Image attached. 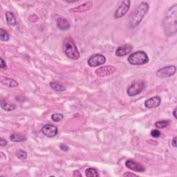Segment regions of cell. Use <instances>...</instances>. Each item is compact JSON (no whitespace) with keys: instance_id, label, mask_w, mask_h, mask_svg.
Returning <instances> with one entry per match:
<instances>
[{"instance_id":"cell-1","label":"cell","mask_w":177,"mask_h":177,"mask_svg":"<svg viewBox=\"0 0 177 177\" xmlns=\"http://www.w3.org/2000/svg\"><path fill=\"white\" fill-rule=\"evenodd\" d=\"M163 26L166 36L172 37L177 32V4H175L167 11L163 22Z\"/></svg>"},{"instance_id":"cell-2","label":"cell","mask_w":177,"mask_h":177,"mask_svg":"<svg viewBox=\"0 0 177 177\" xmlns=\"http://www.w3.org/2000/svg\"><path fill=\"white\" fill-rule=\"evenodd\" d=\"M150 6L147 2H141L129 17V27L130 28H135L138 25L140 24L141 21L148 12Z\"/></svg>"},{"instance_id":"cell-3","label":"cell","mask_w":177,"mask_h":177,"mask_svg":"<svg viewBox=\"0 0 177 177\" xmlns=\"http://www.w3.org/2000/svg\"><path fill=\"white\" fill-rule=\"evenodd\" d=\"M63 50H64L65 55L69 58L74 60H77L80 58V53L78 51L74 39L71 37H66L64 40Z\"/></svg>"},{"instance_id":"cell-4","label":"cell","mask_w":177,"mask_h":177,"mask_svg":"<svg viewBox=\"0 0 177 177\" xmlns=\"http://www.w3.org/2000/svg\"><path fill=\"white\" fill-rule=\"evenodd\" d=\"M127 61L132 65H143L149 62V57L143 50H139L132 53L128 57Z\"/></svg>"},{"instance_id":"cell-5","label":"cell","mask_w":177,"mask_h":177,"mask_svg":"<svg viewBox=\"0 0 177 177\" xmlns=\"http://www.w3.org/2000/svg\"><path fill=\"white\" fill-rule=\"evenodd\" d=\"M145 87V83L143 81H135L132 83L127 88V93L129 96H135L140 93Z\"/></svg>"},{"instance_id":"cell-6","label":"cell","mask_w":177,"mask_h":177,"mask_svg":"<svg viewBox=\"0 0 177 177\" xmlns=\"http://www.w3.org/2000/svg\"><path fill=\"white\" fill-rule=\"evenodd\" d=\"M117 72V69L113 66H101L100 68H98L95 71V74H96L97 76L100 78H105L107 76H110L113 74H116Z\"/></svg>"},{"instance_id":"cell-7","label":"cell","mask_w":177,"mask_h":177,"mask_svg":"<svg viewBox=\"0 0 177 177\" xmlns=\"http://www.w3.org/2000/svg\"><path fill=\"white\" fill-rule=\"evenodd\" d=\"M176 72V67L174 65H169L160 68L156 71V76L160 78H166L171 77Z\"/></svg>"},{"instance_id":"cell-8","label":"cell","mask_w":177,"mask_h":177,"mask_svg":"<svg viewBox=\"0 0 177 177\" xmlns=\"http://www.w3.org/2000/svg\"><path fill=\"white\" fill-rule=\"evenodd\" d=\"M106 62V58L102 54H94L91 55L89 58L88 59L87 63L91 67H96V66H99L103 65Z\"/></svg>"},{"instance_id":"cell-9","label":"cell","mask_w":177,"mask_h":177,"mask_svg":"<svg viewBox=\"0 0 177 177\" xmlns=\"http://www.w3.org/2000/svg\"><path fill=\"white\" fill-rule=\"evenodd\" d=\"M131 2L129 0H125V1L121 2V4L116 9V11L114 13V17L116 19H119L122 17L124 15H126L127 11L130 8Z\"/></svg>"},{"instance_id":"cell-10","label":"cell","mask_w":177,"mask_h":177,"mask_svg":"<svg viewBox=\"0 0 177 177\" xmlns=\"http://www.w3.org/2000/svg\"><path fill=\"white\" fill-rule=\"evenodd\" d=\"M42 132L43 134L49 138H53L58 134V129L55 125L52 124L44 125L42 127Z\"/></svg>"},{"instance_id":"cell-11","label":"cell","mask_w":177,"mask_h":177,"mask_svg":"<svg viewBox=\"0 0 177 177\" xmlns=\"http://www.w3.org/2000/svg\"><path fill=\"white\" fill-rule=\"evenodd\" d=\"M125 166L132 171L136 172H145V167L141 163H138L134 160H127L125 161Z\"/></svg>"},{"instance_id":"cell-12","label":"cell","mask_w":177,"mask_h":177,"mask_svg":"<svg viewBox=\"0 0 177 177\" xmlns=\"http://www.w3.org/2000/svg\"><path fill=\"white\" fill-rule=\"evenodd\" d=\"M133 49V46L129 44H125L120 46L116 50V55L118 57L125 56L131 53Z\"/></svg>"},{"instance_id":"cell-13","label":"cell","mask_w":177,"mask_h":177,"mask_svg":"<svg viewBox=\"0 0 177 177\" xmlns=\"http://www.w3.org/2000/svg\"><path fill=\"white\" fill-rule=\"evenodd\" d=\"M161 103V98L159 96H154L145 100V106L147 109H153L158 107Z\"/></svg>"},{"instance_id":"cell-14","label":"cell","mask_w":177,"mask_h":177,"mask_svg":"<svg viewBox=\"0 0 177 177\" xmlns=\"http://www.w3.org/2000/svg\"><path fill=\"white\" fill-rule=\"evenodd\" d=\"M93 7V2L91 1L85 2L84 4L80 5L78 7H75L69 10L70 12H83L89 11Z\"/></svg>"},{"instance_id":"cell-15","label":"cell","mask_w":177,"mask_h":177,"mask_svg":"<svg viewBox=\"0 0 177 177\" xmlns=\"http://www.w3.org/2000/svg\"><path fill=\"white\" fill-rule=\"evenodd\" d=\"M1 83L3 85H5L6 87L13 88L17 87L19 84L16 80H13V79L8 78V77H2L1 78Z\"/></svg>"},{"instance_id":"cell-16","label":"cell","mask_w":177,"mask_h":177,"mask_svg":"<svg viewBox=\"0 0 177 177\" xmlns=\"http://www.w3.org/2000/svg\"><path fill=\"white\" fill-rule=\"evenodd\" d=\"M57 26L61 31H66L68 30L69 28H70L71 25L66 19L60 17L57 20Z\"/></svg>"},{"instance_id":"cell-17","label":"cell","mask_w":177,"mask_h":177,"mask_svg":"<svg viewBox=\"0 0 177 177\" xmlns=\"http://www.w3.org/2000/svg\"><path fill=\"white\" fill-rule=\"evenodd\" d=\"M6 19L7 23L11 25V26H15L17 24L16 18L15 17V15L12 13V12L10 11H6Z\"/></svg>"},{"instance_id":"cell-18","label":"cell","mask_w":177,"mask_h":177,"mask_svg":"<svg viewBox=\"0 0 177 177\" xmlns=\"http://www.w3.org/2000/svg\"><path fill=\"white\" fill-rule=\"evenodd\" d=\"M1 107L2 109H4L6 112H12L15 109V105L13 104L8 103L4 100H1Z\"/></svg>"},{"instance_id":"cell-19","label":"cell","mask_w":177,"mask_h":177,"mask_svg":"<svg viewBox=\"0 0 177 177\" xmlns=\"http://www.w3.org/2000/svg\"><path fill=\"white\" fill-rule=\"evenodd\" d=\"M10 140L14 143H20L26 141V138L24 136L18 134H12L10 136Z\"/></svg>"},{"instance_id":"cell-20","label":"cell","mask_w":177,"mask_h":177,"mask_svg":"<svg viewBox=\"0 0 177 177\" xmlns=\"http://www.w3.org/2000/svg\"><path fill=\"white\" fill-rule=\"evenodd\" d=\"M50 87H51L53 90H55L56 91H64L66 90L65 87L59 83H55V82H51V83H50Z\"/></svg>"},{"instance_id":"cell-21","label":"cell","mask_w":177,"mask_h":177,"mask_svg":"<svg viewBox=\"0 0 177 177\" xmlns=\"http://www.w3.org/2000/svg\"><path fill=\"white\" fill-rule=\"evenodd\" d=\"M85 175L87 177H98L99 175L98 173L97 170L96 169L93 168V167H90L88 168L85 171Z\"/></svg>"},{"instance_id":"cell-22","label":"cell","mask_w":177,"mask_h":177,"mask_svg":"<svg viewBox=\"0 0 177 177\" xmlns=\"http://www.w3.org/2000/svg\"><path fill=\"white\" fill-rule=\"evenodd\" d=\"M0 40L2 42H7L9 40V35L3 28H0Z\"/></svg>"},{"instance_id":"cell-23","label":"cell","mask_w":177,"mask_h":177,"mask_svg":"<svg viewBox=\"0 0 177 177\" xmlns=\"http://www.w3.org/2000/svg\"><path fill=\"white\" fill-rule=\"evenodd\" d=\"M169 121H157L155 123V126L156 127L159 128V129H163L167 127V126L169 125Z\"/></svg>"},{"instance_id":"cell-24","label":"cell","mask_w":177,"mask_h":177,"mask_svg":"<svg viewBox=\"0 0 177 177\" xmlns=\"http://www.w3.org/2000/svg\"><path fill=\"white\" fill-rule=\"evenodd\" d=\"M16 156L19 159L24 160L27 158V153L22 150H18L16 151Z\"/></svg>"},{"instance_id":"cell-25","label":"cell","mask_w":177,"mask_h":177,"mask_svg":"<svg viewBox=\"0 0 177 177\" xmlns=\"http://www.w3.org/2000/svg\"><path fill=\"white\" fill-rule=\"evenodd\" d=\"M63 118H64V116L61 114V113H54V114H53L51 116L52 121L56 122L61 121Z\"/></svg>"},{"instance_id":"cell-26","label":"cell","mask_w":177,"mask_h":177,"mask_svg":"<svg viewBox=\"0 0 177 177\" xmlns=\"http://www.w3.org/2000/svg\"><path fill=\"white\" fill-rule=\"evenodd\" d=\"M160 132L158 130V129H153V130L151 132V136L154 138H159L160 136Z\"/></svg>"},{"instance_id":"cell-27","label":"cell","mask_w":177,"mask_h":177,"mask_svg":"<svg viewBox=\"0 0 177 177\" xmlns=\"http://www.w3.org/2000/svg\"><path fill=\"white\" fill-rule=\"evenodd\" d=\"M0 60H1V65H0V67H1V69L6 68V66H7V65H6V63L4 61V60L2 58H0Z\"/></svg>"},{"instance_id":"cell-28","label":"cell","mask_w":177,"mask_h":177,"mask_svg":"<svg viewBox=\"0 0 177 177\" xmlns=\"http://www.w3.org/2000/svg\"><path fill=\"white\" fill-rule=\"evenodd\" d=\"M60 149L64 151H67L69 150V147L65 144H61L60 145Z\"/></svg>"},{"instance_id":"cell-29","label":"cell","mask_w":177,"mask_h":177,"mask_svg":"<svg viewBox=\"0 0 177 177\" xmlns=\"http://www.w3.org/2000/svg\"><path fill=\"white\" fill-rule=\"evenodd\" d=\"M6 145H7V141H6L5 139H4V138L0 139V145H1L2 147L6 146Z\"/></svg>"},{"instance_id":"cell-30","label":"cell","mask_w":177,"mask_h":177,"mask_svg":"<svg viewBox=\"0 0 177 177\" xmlns=\"http://www.w3.org/2000/svg\"><path fill=\"white\" fill-rule=\"evenodd\" d=\"M123 176H127V177H130V176H138L136 175L133 173H130V172H125L124 175H123Z\"/></svg>"},{"instance_id":"cell-31","label":"cell","mask_w":177,"mask_h":177,"mask_svg":"<svg viewBox=\"0 0 177 177\" xmlns=\"http://www.w3.org/2000/svg\"><path fill=\"white\" fill-rule=\"evenodd\" d=\"M73 176L74 177H77V176H82V175L80 173V172L78 171V170H75L74 172V174H73Z\"/></svg>"},{"instance_id":"cell-32","label":"cell","mask_w":177,"mask_h":177,"mask_svg":"<svg viewBox=\"0 0 177 177\" xmlns=\"http://www.w3.org/2000/svg\"><path fill=\"white\" fill-rule=\"evenodd\" d=\"M172 144V146H173L174 147H175V148H176V137H175V138H174Z\"/></svg>"},{"instance_id":"cell-33","label":"cell","mask_w":177,"mask_h":177,"mask_svg":"<svg viewBox=\"0 0 177 177\" xmlns=\"http://www.w3.org/2000/svg\"><path fill=\"white\" fill-rule=\"evenodd\" d=\"M176 110H177V109H176V108L174 109V111H173V116H174V117H175V118L176 119L177 118V116H176Z\"/></svg>"}]
</instances>
